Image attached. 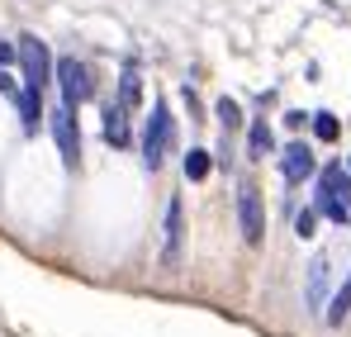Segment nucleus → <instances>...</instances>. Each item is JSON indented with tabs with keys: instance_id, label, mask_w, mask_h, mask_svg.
Instances as JSON below:
<instances>
[{
	"instance_id": "1",
	"label": "nucleus",
	"mask_w": 351,
	"mask_h": 337,
	"mask_svg": "<svg viewBox=\"0 0 351 337\" xmlns=\"http://www.w3.org/2000/svg\"><path fill=\"white\" fill-rule=\"evenodd\" d=\"M313 209L323 219H332V224H347L351 219V167H342V162L323 167V176H318V205Z\"/></svg>"
},
{
	"instance_id": "2",
	"label": "nucleus",
	"mask_w": 351,
	"mask_h": 337,
	"mask_svg": "<svg viewBox=\"0 0 351 337\" xmlns=\"http://www.w3.org/2000/svg\"><path fill=\"white\" fill-rule=\"evenodd\" d=\"M171 143H176V119H171V110L157 100V105H152V114H147V133H143V167L157 171L162 162H167Z\"/></svg>"
},
{
	"instance_id": "3",
	"label": "nucleus",
	"mask_w": 351,
	"mask_h": 337,
	"mask_svg": "<svg viewBox=\"0 0 351 337\" xmlns=\"http://www.w3.org/2000/svg\"><path fill=\"white\" fill-rule=\"evenodd\" d=\"M19 71H24V91H43V86L53 81L58 62H53V53H48V43H43V38L19 34Z\"/></svg>"
},
{
	"instance_id": "4",
	"label": "nucleus",
	"mask_w": 351,
	"mask_h": 337,
	"mask_svg": "<svg viewBox=\"0 0 351 337\" xmlns=\"http://www.w3.org/2000/svg\"><path fill=\"white\" fill-rule=\"evenodd\" d=\"M58 86H62V105H86L90 95H95V76H90V67L86 62H76V57H58Z\"/></svg>"
},
{
	"instance_id": "5",
	"label": "nucleus",
	"mask_w": 351,
	"mask_h": 337,
	"mask_svg": "<svg viewBox=\"0 0 351 337\" xmlns=\"http://www.w3.org/2000/svg\"><path fill=\"white\" fill-rule=\"evenodd\" d=\"M237 224H242L247 247H256V242L266 237V209H261V190H256L252 181H242V185H237Z\"/></svg>"
},
{
	"instance_id": "6",
	"label": "nucleus",
	"mask_w": 351,
	"mask_h": 337,
	"mask_svg": "<svg viewBox=\"0 0 351 337\" xmlns=\"http://www.w3.org/2000/svg\"><path fill=\"white\" fill-rule=\"evenodd\" d=\"M53 138H58L62 167H76L81 162V133H76V110L71 105H58L53 110Z\"/></svg>"
},
{
	"instance_id": "7",
	"label": "nucleus",
	"mask_w": 351,
	"mask_h": 337,
	"mask_svg": "<svg viewBox=\"0 0 351 337\" xmlns=\"http://www.w3.org/2000/svg\"><path fill=\"white\" fill-rule=\"evenodd\" d=\"M328 285H332V262H328V257H313V262H308V285H304V299H308L313 314H323Z\"/></svg>"
},
{
	"instance_id": "8",
	"label": "nucleus",
	"mask_w": 351,
	"mask_h": 337,
	"mask_svg": "<svg viewBox=\"0 0 351 337\" xmlns=\"http://www.w3.org/2000/svg\"><path fill=\"white\" fill-rule=\"evenodd\" d=\"M280 176H285L290 185L308 181V176H313V152H308L304 143H290V148H285V157H280Z\"/></svg>"
},
{
	"instance_id": "9",
	"label": "nucleus",
	"mask_w": 351,
	"mask_h": 337,
	"mask_svg": "<svg viewBox=\"0 0 351 337\" xmlns=\"http://www.w3.org/2000/svg\"><path fill=\"white\" fill-rule=\"evenodd\" d=\"M180 237H185V209H180V200L167 205V247H162V262L176 266L180 262Z\"/></svg>"
},
{
	"instance_id": "10",
	"label": "nucleus",
	"mask_w": 351,
	"mask_h": 337,
	"mask_svg": "<svg viewBox=\"0 0 351 337\" xmlns=\"http://www.w3.org/2000/svg\"><path fill=\"white\" fill-rule=\"evenodd\" d=\"M128 105L114 100L110 110H105V143H114V148H128Z\"/></svg>"
},
{
	"instance_id": "11",
	"label": "nucleus",
	"mask_w": 351,
	"mask_h": 337,
	"mask_svg": "<svg viewBox=\"0 0 351 337\" xmlns=\"http://www.w3.org/2000/svg\"><path fill=\"white\" fill-rule=\"evenodd\" d=\"M19 124H24V133H38V124H43V91H24L19 95Z\"/></svg>"
},
{
	"instance_id": "12",
	"label": "nucleus",
	"mask_w": 351,
	"mask_h": 337,
	"mask_svg": "<svg viewBox=\"0 0 351 337\" xmlns=\"http://www.w3.org/2000/svg\"><path fill=\"white\" fill-rule=\"evenodd\" d=\"M119 100H123L128 110H138V100H143V76H138V67H123V76H119Z\"/></svg>"
},
{
	"instance_id": "13",
	"label": "nucleus",
	"mask_w": 351,
	"mask_h": 337,
	"mask_svg": "<svg viewBox=\"0 0 351 337\" xmlns=\"http://www.w3.org/2000/svg\"><path fill=\"white\" fill-rule=\"evenodd\" d=\"M266 152H271V124L252 119V128H247V157H266Z\"/></svg>"
},
{
	"instance_id": "14",
	"label": "nucleus",
	"mask_w": 351,
	"mask_h": 337,
	"mask_svg": "<svg viewBox=\"0 0 351 337\" xmlns=\"http://www.w3.org/2000/svg\"><path fill=\"white\" fill-rule=\"evenodd\" d=\"M214 167V157H209V148H190L185 152V181H204Z\"/></svg>"
},
{
	"instance_id": "15",
	"label": "nucleus",
	"mask_w": 351,
	"mask_h": 337,
	"mask_svg": "<svg viewBox=\"0 0 351 337\" xmlns=\"http://www.w3.org/2000/svg\"><path fill=\"white\" fill-rule=\"evenodd\" d=\"M347 314H351V276L342 281V290H337V294H332V304H328V323L337 328V323H342Z\"/></svg>"
},
{
	"instance_id": "16",
	"label": "nucleus",
	"mask_w": 351,
	"mask_h": 337,
	"mask_svg": "<svg viewBox=\"0 0 351 337\" xmlns=\"http://www.w3.org/2000/svg\"><path fill=\"white\" fill-rule=\"evenodd\" d=\"M313 133H318V143H332V138L342 133V124H337V114L318 110V114H313Z\"/></svg>"
},
{
	"instance_id": "17",
	"label": "nucleus",
	"mask_w": 351,
	"mask_h": 337,
	"mask_svg": "<svg viewBox=\"0 0 351 337\" xmlns=\"http://www.w3.org/2000/svg\"><path fill=\"white\" fill-rule=\"evenodd\" d=\"M294 233H299V237H313V233H318V209H299V214H294Z\"/></svg>"
},
{
	"instance_id": "18",
	"label": "nucleus",
	"mask_w": 351,
	"mask_h": 337,
	"mask_svg": "<svg viewBox=\"0 0 351 337\" xmlns=\"http://www.w3.org/2000/svg\"><path fill=\"white\" fill-rule=\"evenodd\" d=\"M219 119H223V128H237V124H242V110H237V100H228V95H223V100H219Z\"/></svg>"
},
{
	"instance_id": "19",
	"label": "nucleus",
	"mask_w": 351,
	"mask_h": 337,
	"mask_svg": "<svg viewBox=\"0 0 351 337\" xmlns=\"http://www.w3.org/2000/svg\"><path fill=\"white\" fill-rule=\"evenodd\" d=\"M10 62H19V43H0V67H10Z\"/></svg>"
},
{
	"instance_id": "20",
	"label": "nucleus",
	"mask_w": 351,
	"mask_h": 337,
	"mask_svg": "<svg viewBox=\"0 0 351 337\" xmlns=\"http://www.w3.org/2000/svg\"><path fill=\"white\" fill-rule=\"evenodd\" d=\"M0 91H5V95H14V100H19V95H24V91H14V81H10V76H5V67H0Z\"/></svg>"
},
{
	"instance_id": "21",
	"label": "nucleus",
	"mask_w": 351,
	"mask_h": 337,
	"mask_svg": "<svg viewBox=\"0 0 351 337\" xmlns=\"http://www.w3.org/2000/svg\"><path fill=\"white\" fill-rule=\"evenodd\" d=\"M347 167H351V162H347Z\"/></svg>"
}]
</instances>
